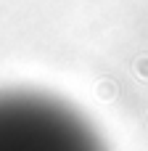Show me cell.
<instances>
[{"label": "cell", "instance_id": "6da1fadb", "mask_svg": "<svg viewBox=\"0 0 148 151\" xmlns=\"http://www.w3.org/2000/svg\"><path fill=\"white\" fill-rule=\"evenodd\" d=\"M87 141V127L66 106L40 96H0V149H69Z\"/></svg>", "mask_w": 148, "mask_h": 151}]
</instances>
